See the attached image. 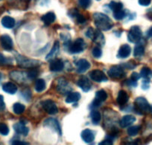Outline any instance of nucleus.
Segmentation results:
<instances>
[{
  "instance_id": "nucleus-1",
  "label": "nucleus",
  "mask_w": 152,
  "mask_h": 145,
  "mask_svg": "<svg viewBox=\"0 0 152 145\" xmlns=\"http://www.w3.org/2000/svg\"><path fill=\"white\" fill-rule=\"evenodd\" d=\"M94 23L100 31H108L113 27V22L107 15L102 13H95L93 14Z\"/></svg>"
},
{
  "instance_id": "nucleus-2",
  "label": "nucleus",
  "mask_w": 152,
  "mask_h": 145,
  "mask_svg": "<svg viewBox=\"0 0 152 145\" xmlns=\"http://www.w3.org/2000/svg\"><path fill=\"white\" fill-rule=\"evenodd\" d=\"M16 60H17V63L23 68H35V67H37L40 65V62H39V61L29 59V58L21 56L20 55H16Z\"/></svg>"
},
{
  "instance_id": "nucleus-3",
  "label": "nucleus",
  "mask_w": 152,
  "mask_h": 145,
  "mask_svg": "<svg viewBox=\"0 0 152 145\" xmlns=\"http://www.w3.org/2000/svg\"><path fill=\"white\" fill-rule=\"evenodd\" d=\"M86 47V43L84 39L81 38H78L72 43H69L68 45L69 52L72 55L78 54L82 52Z\"/></svg>"
},
{
  "instance_id": "nucleus-4",
  "label": "nucleus",
  "mask_w": 152,
  "mask_h": 145,
  "mask_svg": "<svg viewBox=\"0 0 152 145\" xmlns=\"http://www.w3.org/2000/svg\"><path fill=\"white\" fill-rule=\"evenodd\" d=\"M135 109L139 114H141V112H148L151 111V106L145 98L139 97L135 100Z\"/></svg>"
},
{
  "instance_id": "nucleus-5",
  "label": "nucleus",
  "mask_w": 152,
  "mask_h": 145,
  "mask_svg": "<svg viewBox=\"0 0 152 145\" xmlns=\"http://www.w3.org/2000/svg\"><path fill=\"white\" fill-rule=\"evenodd\" d=\"M142 39V31L137 26H132L128 34V39L133 43H137Z\"/></svg>"
},
{
  "instance_id": "nucleus-6",
  "label": "nucleus",
  "mask_w": 152,
  "mask_h": 145,
  "mask_svg": "<svg viewBox=\"0 0 152 145\" xmlns=\"http://www.w3.org/2000/svg\"><path fill=\"white\" fill-rule=\"evenodd\" d=\"M42 106H43V109L46 111L47 113L49 115H55L58 113V109L57 107V105L55 104V102L52 100H46L43 101L41 103Z\"/></svg>"
},
{
  "instance_id": "nucleus-7",
  "label": "nucleus",
  "mask_w": 152,
  "mask_h": 145,
  "mask_svg": "<svg viewBox=\"0 0 152 145\" xmlns=\"http://www.w3.org/2000/svg\"><path fill=\"white\" fill-rule=\"evenodd\" d=\"M107 74L109 77H112V78H121L125 75L123 68L120 66H113L110 67V69L108 70Z\"/></svg>"
},
{
  "instance_id": "nucleus-8",
  "label": "nucleus",
  "mask_w": 152,
  "mask_h": 145,
  "mask_svg": "<svg viewBox=\"0 0 152 145\" xmlns=\"http://www.w3.org/2000/svg\"><path fill=\"white\" fill-rule=\"evenodd\" d=\"M0 43L2 48L6 51H11L13 49L14 43L11 36L8 34H4L0 36Z\"/></svg>"
},
{
  "instance_id": "nucleus-9",
  "label": "nucleus",
  "mask_w": 152,
  "mask_h": 145,
  "mask_svg": "<svg viewBox=\"0 0 152 145\" xmlns=\"http://www.w3.org/2000/svg\"><path fill=\"white\" fill-rule=\"evenodd\" d=\"M90 77L95 82L101 83V82L107 81L106 75L102 71L99 69L93 70L90 73Z\"/></svg>"
},
{
  "instance_id": "nucleus-10",
  "label": "nucleus",
  "mask_w": 152,
  "mask_h": 145,
  "mask_svg": "<svg viewBox=\"0 0 152 145\" xmlns=\"http://www.w3.org/2000/svg\"><path fill=\"white\" fill-rule=\"evenodd\" d=\"M57 90L62 95H66V94H69L72 90V87L68 82L64 79H61L59 80L57 86Z\"/></svg>"
},
{
  "instance_id": "nucleus-11",
  "label": "nucleus",
  "mask_w": 152,
  "mask_h": 145,
  "mask_svg": "<svg viewBox=\"0 0 152 145\" xmlns=\"http://www.w3.org/2000/svg\"><path fill=\"white\" fill-rule=\"evenodd\" d=\"M44 126L46 127H49L51 128L52 130H55L56 133H58V134L61 135V126H60L59 122L57 119L55 118H48V119L45 120L44 123H43Z\"/></svg>"
},
{
  "instance_id": "nucleus-12",
  "label": "nucleus",
  "mask_w": 152,
  "mask_h": 145,
  "mask_svg": "<svg viewBox=\"0 0 152 145\" xmlns=\"http://www.w3.org/2000/svg\"><path fill=\"white\" fill-rule=\"evenodd\" d=\"M77 84L85 92H89L92 87L91 82L90 81L88 77H87L86 76H82V77H80L79 80L77 82Z\"/></svg>"
},
{
  "instance_id": "nucleus-13",
  "label": "nucleus",
  "mask_w": 152,
  "mask_h": 145,
  "mask_svg": "<svg viewBox=\"0 0 152 145\" xmlns=\"http://www.w3.org/2000/svg\"><path fill=\"white\" fill-rule=\"evenodd\" d=\"M77 71L79 74H82L87 71L90 68V63L86 59H81L75 63Z\"/></svg>"
},
{
  "instance_id": "nucleus-14",
  "label": "nucleus",
  "mask_w": 152,
  "mask_h": 145,
  "mask_svg": "<svg viewBox=\"0 0 152 145\" xmlns=\"http://www.w3.org/2000/svg\"><path fill=\"white\" fill-rule=\"evenodd\" d=\"M81 138L85 143H91L95 139V133L93 130L90 129H85L82 131L81 134Z\"/></svg>"
},
{
  "instance_id": "nucleus-15",
  "label": "nucleus",
  "mask_w": 152,
  "mask_h": 145,
  "mask_svg": "<svg viewBox=\"0 0 152 145\" xmlns=\"http://www.w3.org/2000/svg\"><path fill=\"white\" fill-rule=\"evenodd\" d=\"M131 46L128 44H125L122 45L119 48V52L117 54V58H120V59H125V58H128L131 55Z\"/></svg>"
},
{
  "instance_id": "nucleus-16",
  "label": "nucleus",
  "mask_w": 152,
  "mask_h": 145,
  "mask_svg": "<svg viewBox=\"0 0 152 145\" xmlns=\"http://www.w3.org/2000/svg\"><path fill=\"white\" fill-rule=\"evenodd\" d=\"M64 63L61 59H53L52 62L50 63V66H49V68L52 71H61L64 69Z\"/></svg>"
},
{
  "instance_id": "nucleus-17",
  "label": "nucleus",
  "mask_w": 152,
  "mask_h": 145,
  "mask_svg": "<svg viewBox=\"0 0 152 145\" xmlns=\"http://www.w3.org/2000/svg\"><path fill=\"white\" fill-rule=\"evenodd\" d=\"M136 121V118L131 115H125L122 118V119L119 121V124L122 128H125V127H129L130 125L134 124Z\"/></svg>"
},
{
  "instance_id": "nucleus-18",
  "label": "nucleus",
  "mask_w": 152,
  "mask_h": 145,
  "mask_svg": "<svg viewBox=\"0 0 152 145\" xmlns=\"http://www.w3.org/2000/svg\"><path fill=\"white\" fill-rule=\"evenodd\" d=\"M14 129L15 132L18 134L23 135V136H26L28 134L29 130L27 127H26L25 124L23 122H18L14 125Z\"/></svg>"
},
{
  "instance_id": "nucleus-19",
  "label": "nucleus",
  "mask_w": 152,
  "mask_h": 145,
  "mask_svg": "<svg viewBox=\"0 0 152 145\" xmlns=\"http://www.w3.org/2000/svg\"><path fill=\"white\" fill-rule=\"evenodd\" d=\"M128 99H129V96H128V93L125 91L121 90L119 91V94H118L116 102L120 106H124L128 103Z\"/></svg>"
},
{
  "instance_id": "nucleus-20",
  "label": "nucleus",
  "mask_w": 152,
  "mask_h": 145,
  "mask_svg": "<svg viewBox=\"0 0 152 145\" xmlns=\"http://www.w3.org/2000/svg\"><path fill=\"white\" fill-rule=\"evenodd\" d=\"M93 41L95 42V43L97 44V45H100V46H102V45H104L105 43L104 36L103 34L102 33V31H101L100 30H99V29L95 30V35H94V37H93Z\"/></svg>"
},
{
  "instance_id": "nucleus-21",
  "label": "nucleus",
  "mask_w": 152,
  "mask_h": 145,
  "mask_svg": "<svg viewBox=\"0 0 152 145\" xmlns=\"http://www.w3.org/2000/svg\"><path fill=\"white\" fill-rule=\"evenodd\" d=\"M60 49V44L59 42L58 41H55V42L54 43L53 47H52V50L49 52V53L46 55V60H53L55 57L58 55V52H59Z\"/></svg>"
},
{
  "instance_id": "nucleus-22",
  "label": "nucleus",
  "mask_w": 152,
  "mask_h": 145,
  "mask_svg": "<svg viewBox=\"0 0 152 145\" xmlns=\"http://www.w3.org/2000/svg\"><path fill=\"white\" fill-rule=\"evenodd\" d=\"M2 89H3L4 92H7V93L14 95L17 92V86L11 82H8V83H4L3 86H2Z\"/></svg>"
},
{
  "instance_id": "nucleus-23",
  "label": "nucleus",
  "mask_w": 152,
  "mask_h": 145,
  "mask_svg": "<svg viewBox=\"0 0 152 145\" xmlns=\"http://www.w3.org/2000/svg\"><path fill=\"white\" fill-rule=\"evenodd\" d=\"M55 19H56V16L54 14L53 12H48L46 14L43 16L41 17V20L43 23H45V25L46 26H49L52 23H53L55 22Z\"/></svg>"
},
{
  "instance_id": "nucleus-24",
  "label": "nucleus",
  "mask_w": 152,
  "mask_h": 145,
  "mask_svg": "<svg viewBox=\"0 0 152 145\" xmlns=\"http://www.w3.org/2000/svg\"><path fill=\"white\" fill-rule=\"evenodd\" d=\"M2 25L6 28H13L15 26V20L12 17L5 16L2 19Z\"/></svg>"
},
{
  "instance_id": "nucleus-25",
  "label": "nucleus",
  "mask_w": 152,
  "mask_h": 145,
  "mask_svg": "<svg viewBox=\"0 0 152 145\" xmlns=\"http://www.w3.org/2000/svg\"><path fill=\"white\" fill-rule=\"evenodd\" d=\"M81 99V95L78 92H71L68 95L66 98V102L67 103H72L78 101Z\"/></svg>"
},
{
  "instance_id": "nucleus-26",
  "label": "nucleus",
  "mask_w": 152,
  "mask_h": 145,
  "mask_svg": "<svg viewBox=\"0 0 152 145\" xmlns=\"http://www.w3.org/2000/svg\"><path fill=\"white\" fill-rule=\"evenodd\" d=\"M46 82L43 79H37L35 82V85H34V89L36 92H42L43 91H44L46 89Z\"/></svg>"
},
{
  "instance_id": "nucleus-27",
  "label": "nucleus",
  "mask_w": 152,
  "mask_h": 145,
  "mask_svg": "<svg viewBox=\"0 0 152 145\" xmlns=\"http://www.w3.org/2000/svg\"><path fill=\"white\" fill-rule=\"evenodd\" d=\"M109 8H110L111 11H113V13H115L122 10V8H123V5H122V2L111 1L109 4Z\"/></svg>"
},
{
  "instance_id": "nucleus-28",
  "label": "nucleus",
  "mask_w": 152,
  "mask_h": 145,
  "mask_svg": "<svg viewBox=\"0 0 152 145\" xmlns=\"http://www.w3.org/2000/svg\"><path fill=\"white\" fill-rule=\"evenodd\" d=\"M90 117H91L92 121H93V123L94 124H99L101 121V118H102L100 112L96 110L92 111L91 113H90Z\"/></svg>"
},
{
  "instance_id": "nucleus-29",
  "label": "nucleus",
  "mask_w": 152,
  "mask_h": 145,
  "mask_svg": "<svg viewBox=\"0 0 152 145\" xmlns=\"http://www.w3.org/2000/svg\"><path fill=\"white\" fill-rule=\"evenodd\" d=\"M107 98V94L104 90H99L96 93V99L103 103Z\"/></svg>"
},
{
  "instance_id": "nucleus-30",
  "label": "nucleus",
  "mask_w": 152,
  "mask_h": 145,
  "mask_svg": "<svg viewBox=\"0 0 152 145\" xmlns=\"http://www.w3.org/2000/svg\"><path fill=\"white\" fill-rule=\"evenodd\" d=\"M25 106L20 103H15L13 106V110L14 112L17 115H20L23 113L25 110Z\"/></svg>"
},
{
  "instance_id": "nucleus-31",
  "label": "nucleus",
  "mask_w": 152,
  "mask_h": 145,
  "mask_svg": "<svg viewBox=\"0 0 152 145\" xmlns=\"http://www.w3.org/2000/svg\"><path fill=\"white\" fill-rule=\"evenodd\" d=\"M145 48L143 45H136L134 50V57H141L144 55Z\"/></svg>"
},
{
  "instance_id": "nucleus-32",
  "label": "nucleus",
  "mask_w": 152,
  "mask_h": 145,
  "mask_svg": "<svg viewBox=\"0 0 152 145\" xmlns=\"http://www.w3.org/2000/svg\"><path fill=\"white\" fill-rule=\"evenodd\" d=\"M151 74V70L149 68H148V67H143L141 69V71H140V76H141L142 77H143V78L147 79V80L148 78H149V77H150Z\"/></svg>"
},
{
  "instance_id": "nucleus-33",
  "label": "nucleus",
  "mask_w": 152,
  "mask_h": 145,
  "mask_svg": "<svg viewBox=\"0 0 152 145\" xmlns=\"http://www.w3.org/2000/svg\"><path fill=\"white\" fill-rule=\"evenodd\" d=\"M140 130V126H131L128 128V134L130 136H135L139 133Z\"/></svg>"
},
{
  "instance_id": "nucleus-34",
  "label": "nucleus",
  "mask_w": 152,
  "mask_h": 145,
  "mask_svg": "<svg viewBox=\"0 0 152 145\" xmlns=\"http://www.w3.org/2000/svg\"><path fill=\"white\" fill-rule=\"evenodd\" d=\"M126 16H127L126 12H125V11H123V10H121V11H117V12L113 13V17L116 19V20H123Z\"/></svg>"
},
{
  "instance_id": "nucleus-35",
  "label": "nucleus",
  "mask_w": 152,
  "mask_h": 145,
  "mask_svg": "<svg viewBox=\"0 0 152 145\" xmlns=\"http://www.w3.org/2000/svg\"><path fill=\"white\" fill-rule=\"evenodd\" d=\"M9 133V128L8 126L3 123H0V134L2 136H7Z\"/></svg>"
},
{
  "instance_id": "nucleus-36",
  "label": "nucleus",
  "mask_w": 152,
  "mask_h": 145,
  "mask_svg": "<svg viewBox=\"0 0 152 145\" xmlns=\"http://www.w3.org/2000/svg\"><path fill=\"white\" fill-rule=\"evenodd\" d=\"M93 56L96 58H100L102 55V51L99 47H95L92 51Z\"/></svg>"
},
{
  "instance_id": "nucleus-37",
  "label": "nucleus",
  "mask_w": 152,
  "mask_h": 145,
  "mask_svg": "<svg viewBox=\"0 0 152 145\" xmlns=\"http://www.w3.org/2000/svg\"><path fill=\"white\" fill-rule=\"evenodd\" d=\"M92 2V0H78V3L80 6L82 7L84 9H87L90 6Z\"/></svg>"
},
{
  "instance_id": "nucleus-38",
  "label": "nucleus",
  "mask_w": 152,
  "mask_h": 145,
  "mask_svg": "<svg viewBox=\"0 0 152 145\" xmlns=\"http://www.w3.org/2000/svg\"><path fill=\"white\" fill-rule=\"evenodd\" d=\"M11 63V60H10V58H6V57L4 56L2 54L0 53V64H10Z\"/></svg>"
},
{
  "instance_id": "nucleus-39",
  "label": "nucleus",
  "mask_w": 152,
  "mask_h": 145,
  "mask_svg": "<svg viewBox=\"0 0 152 145\" xmlns=\"http://www.w3.org/2000/svg\"><path fill=\"white\" fill-rule=\"evenodd\" d=\"M85 34L87 37L90 38V39L93 40L95 35V30L93 28H89L87 30V31H86Z\"/></svg>"
},
{
  "instance_id": "nucleus-40",
  "label": "nucleus",
  "mask_w": 152,
  "mask_h": 145,
  "mask_svg": "<svg viewBox=\"0 0 152 145\" xmlns=\"http://www.w3.org/2000/svg\"><path fill=\"white\" fill-rule=\"evenodd\" d=\"M75 18L76 20H77V22H78V23H80V24H84L86 22L85 17H84L82 14H80L79 13L76 15Z\"/></svg>"
},
{
  "instance_id": "nucleus-41",
  "label": "nucleus",
  "mask_w": 152,
  "mask_h": 145,
  "mask_svg": "<svg viewBox=\"0 0 152 145\" xmlns=\"http://www.w3.org/2000/svg\"><path fill=\"white\" fill-rule=\"evenodd\" d=\"M38 75V73L37 71H29L27 74L28 78L30 79V80H33V79L36 78Z\"/></svg>"
},
{
  "instance_id": "nucleus-42",
  "label": "nucleus",
  "mask_w": 152,
  "mask_h": 145,
  "mask_svg": "<svg viewBox=\"0 0 152 145\" xmlns=\"http://www.w3.org/2000/svg\"><path fill=\"white\" fill-rule=\"evenodd\" d=\"M125 83L126 85H128V86H134V87H135V86H137V81H135V80H133L132 79H130V80H127L125 82Z\"/></svg>"
},
{
  "instance_id": "nucleus-43",
  "label": "nucleus",
  "mask_w": 152,
  "mask_h": 145,
  "mask_svg": "<svg viewBox=\"0 0 152 145\" xmlns=\"http://www.w3.org/2000/svg\"><path fill=\"white\" fill-rule=\"evenodd\" d=\"M99 145H113V141L110 138H107L105 140L102 141L99 144Z\"/></svg>"
},
{
  "instance_id": "nucleus-44",
  "label": "nucleus",
  "mask_w": 152,
  "mask_h": 145,
  "mask_svg": "<svg viewBox=\"0 0 152 145\" xmlns=\"http://www.w3.org/2000/svg\"><path fill=\"white\" fill-rule=\"evenodd\" d=\"M151 0H138L139 4L142 6H148L151 4Z\"/></svg>"
},
{
  "instance_id": "nucleus-45",
  "label": "nucleus",
  "mask_w": 152,
  "mask_h": 145,
  "mask_svg": "<svg viewBox=\"0 0 152 145\" xmlns=\"http://www.w3.org/2000/svg\"><path fill=\"white\" fill-rule=\"evenodd\" d=\"M5 109V104L4 102V98L2 95H0V111H3Z\"/></svg>"
},
{
  "instance_id": "nucleus-46",
  "label": "nucleus",
  "mask_w": 152,
  "mask_h": 145,
  "mask_svg": "<svg viewBox=\"0 0 152 145\" xmlns=\"http://www.w3.org/2000/svg\"><path fill=\"white\" fill-rule=\"evenodd\" d=\"M142 88L144 90H146L149 88V80L145 79V80H143L142 84Z\"/></svg>"
},
{
  "instance_id": "nucleus-47",
  "label": "nucleus",
  "mask_w": 152,
  "mask_h": 145,
  "mask_svg": "<svg viewBox=\"0 0 152 145\" xmlns=\"http://www.w3.org/2000/svg\"><path fill=\"white\" fill-rule=\"evenodd\" d=\"M140 77H141V76H140V74H139L138 73L133 72L132 74H131V79H132L133 80H135V81H137V80L140 78Z\"/></svg>"
},
{
  "instance_id": "nucleus-48",
  "label": "nucleus",
  "mask_w": 152,
  "mask_h": 145,
  "mask_svg": "<svg viewBox=\"0 0 152 145\" xmlns=\"http://www.w3.org/2000/svg\"><path fill=\"white\" fill-rule=\"evenodd\" d=\"M11 145H26V144L22 141L14 140L11 142Z\"/></svg>"
},
{
  "instance_id": "nucleus-49",
  "label": "nucleus",
  "mask_w": 152,
  "mask_h": 145,
  "mask_svg": "<svg viewBox=\"0 0 152 145\" xmlns=\"http://www.w3.org/2000/svg\"><path fill=\"white\" fill-rule=\"evenodd\" d=\"M146 35H147L148 37H152V27L148 31L147 33H146Z\"/></svg>"
},
{
  "instance_id": "nucleus-50",
  "label": "nucleus",
  "mask_w": 152,
  "mask_h": 145,
  "mask_svg": "<svg viewBox=\"0 0 152 145\" xmlns=\"http://www.w3.org/2000/svg\"><path fill=\"white\" fill-rule=\"evenodd\" d=\"M128 145H138V143H137V142H136V141H134V142H131V143L128 144Z\"/></svg>"
},
{
  "instance_id": "nucleus-51",
  "label": "nucleus",
  "mask_w": 152,
  "mask_h": 145,
  "mask_svg": "<svg viewBox=\"0 0 152 145\" xmlns=\"http://www.w3.org/2000/svg\"><path fill=\"white\" fill-rule=\"evenodd\" d=\"M2 74H1V73H0V80L2 79Z\"/></svg>"
},
{
  "instance_id": "nucleus-52",
  "label": "nucleus",
  "mask_w": 152,
  "mask_h": 145,
  "mask_svg": "<svg viewBox=\"0 0 152 145\" xmlns=\"http://www.w3.org/2000/svg\"><path fill=\"white\" fill-rule=\"evenodd\" d=\"M151 112H152V106H151Z\"/></svg>"
},
{
  "instance_id": "nucleus-53",
  "label": "nucleus",
  "mask_w": 152,
  "mask_h": 145,
  "mask_svg": "<svg viewBox=\"0 0 152 145\" xmlns=\"http://www.w3.org/2000/svg\"><path fill=\"white\" fill-rule=\"evenodd\" d=\"M26 1H28V2H29V1H30V0H26Z\"/></svg>"
},
{
  "instance_id": "nucleus-54",
  "label": "nucleus",
  "mask_w": 152,
  "mask_h": 145,
  "mask_svg": "<svg viewBox=\"0 0 152 145\" xmlns=\"http://www.w3.org/2000/svg\"><path fill=\"white\" fill-rule=\"evenodd\" d=\"M97 1H100V0H97Z\"/></svg>"
}]
</instances>
